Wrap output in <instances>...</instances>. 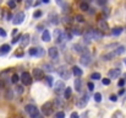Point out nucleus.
I'll return each mask as SVG.
<instances>
[{
    "label": "nucleus",
    "mask_w": 126,
    "mask_h": 118,
    "mask_svg": "<svg viewBox=\"0 0 126 118\" xmlns=\"http://www.w3.org/2000/svg\"><path fill=\"white\" fill-rule=\"evenodd\" d=\"M54 106H53V102H45L44 105L42 106V112L44 116H50L51 113H53V108Z\"/></svg>",
    "instance_id": "obj_1"
},
{
    "label": "nucleus",
    "mask_w": 126,
    "mask_h": 118,
    "mask_svg": "<svg viewBox=\"0 0 126 118\" xmlns=\"http://www.w3.org/2000/svg\"><path fill=\"white\" fill-rule=\"evenodd\" d=\"M21 80H22V84H23L25 86H28V85L32 84V76H31V74L27 73V71H23V73L21 74Z\"/></svg>",
    "instance_id": "obj_2"
},
{
    "label": "nucleus",
    "mask_w": 126,
    "mask_h": 118,
    "mask_svg": "<svg viewBox=\"0 0 126 118\" xmlns=\"http://www.w3.org/2000/svg\"><path fill=\"white\" fill-rule=\"evenodd\" d=\"M58 74L63 79H65V80H66V79H70V75H71L70 71H69V69H67L66 67H60V68L58 69Z\"/></svg>",
    "instance_id": "obj_3"
},
{
    "label": "nucleus",
    "mask_w": 126,
    "mask_h": 118,
    "mask_svg": "<svg viewBox=\"0 0 126 118\" xmlns=\"http://www.w3.org/2000/svg\"><path fill=\"white\" fill-rule=\"evenodd\" d=\"M25 110H26V112H27L31 117H33V116H36V115L39 113L38 108H37L36 106H33V105H27V106L25 107Z\"/></svg>",
    "instance_id": "obj_4"
},
{
    "label": "nucleus",
    "mask_w": 126,
    "mask_h": 118,
    "mask_svg": "<svg viewBox=\"0 0 126 118\" xmlns=\"http://www.w3.org/2000/svg\"><path fill=\"white\" fill-rule=\"evenodd\" d=\"M87 33L89 35L91 39H95V41H98V39H100L103 37V33L99 32V31H97V30H91V31H88Z\"/></svg>",
    "instance_id": "obj_5"
},
{
    "label": "nucleus",
    "mask_w": 126,
    "mask_h": 118,
    "mask_svg": "<svg viewBox=\"0 0 126 118\" xmlns=\"http://www.w3.org/2000/svg\"><path fill=\"white\" fill-rule=\"evenodd\" d=\"M91 62H92V57L88 54V53H84L83 55L80 58V63L84 65V67H87V65H89L91 64Z\"/></svg>",
    "instance_id": "obj_6"
},
{
    "label": "nucleus",
    "mask_w": 126,
    "mask_h": 118,
    "mask_svg": "<svg viewBox=\"0 0 126 118\" xmlns=\"http://www.w3.org/2000/svg\"><path fill=\"white\" fill-rule=\"evenodd\" d=\"M23 20H25V14L23 12H18V14H16L14 16L12 22H14V25H21L23 22Z\"/></svg>",
    "instance_id": "obj_7"
},
{
    "label": "nucleus",
    "mask_w": 126,
    "mask_h": 118,
    "mask_svg": "<svg viewBox=\"0 0 126 118\" xmlns=\"http://www.w3.org/2000/svg\"><path fill=\"white\" fill-rule=\"evenodd\" d=\"M54 90H55V92L56 94H61L64 90H65V82L64 81H56L55 82V86H54Z\"/></svg>",
    "instance_id": "obj_8"
},
{
    "label": "nucleus",
    "mask_w": 126,
    "mask_h": 118,
    "mask_svg": "<svg viewBox=\"0 0 126 118\" xmlns=\"http://www.w3.org/2000/svg\"><path fill=\"white\" fill-rule=\"evenodd\" d=\"M30 38H31V36H30L28 33H26V35H22V36H21L20 44H21V47H22V48H25L26 46H28V44H30Z\"/></svg>",
    "instance_id": "obj_9"
},
{
    "label": "nucleus",
    "mask_w": 126,
    "mask_h": 118,
    "mask_svg": "<svg viewBox=\"0 0 126 118\" xmlns=\"http://www.w3.org/2000/svg\"><path fill=\"white\" fill-rule=\"evenodd\" d=\"M120 75H121V70L119 68H115V69L109 70V78L110 79H118Z\"/></svg>",
    "instance_id": "obj_10"
},
{
    "label": "nucleus",
    "mask_w": 126,
    "mask_h": 118,
    "mask_svg": "<svg viewBox=\"0 0 126 118\" xmlns=\"http://www.w3.org/2000/svg\"><path fill=\"white\" fill-rule=\"evenodd\" d=\"M28 53H30V55H33V57H34V55H36V57H41V55L43 54V49L42 48H39V47H38V48L33 47V48L30 49Z\"/></svg>",
    "instance_id": "obj_11"
},
{
    "label": "nucleus",
    "mask_w": 126,
    "mask_h": 118,
    "mask_svg": "<svg viewBox=\"0 0 126 118\" xmlns=\"http://www.w3.org/2000/svg\"><path fill=\"white\" fill-rule=\"evenodd\" d=\"M43 75H44V73H43L42 69H39V68L33 69V78L36 79V80H41V79H43Z\"/></svg>",
    "instance_id": "obj_12"
},
{
    "label": "nucleus",
    "mask_w": 126,
    "mask_h": 118,
    "mask_svg": "<svg viewBox=\"0 0 126 118\" xmlns=\"http://www.w3.org/2000/svg\"><path fill=\"white\" fill-rule=\"evenodd\" d=\"M98 27H99V30H102V31H107V30H109L108 22H107L105 20H99V21H98Z\"/></svg>",
    "instance_id": "obj_13"
},
{
    "label": "nucleus",
    "mask_w": 126,
    "mask_h": 118,
    "mask_svg": "<svg viewBox=\"0 0 126 118\" xmlns=\"http://www.w3.org/2000/svg\"><path fill=\"white\" fill-rule=\"evenodd\" d=\"M49 20H50V22H51L53 25H58V24H59V16H58L56 14H54V12H51V14L49 15Z\"/></svg>",
    "instance_id": "obj_14"
},
{
    "label": "nucleus",
    "mask_w": 126,
    "mask_h": 118,
    "mask_svg": "<svg viewBox=\"0 0 126 118\" xmlns=\"http://www.w3.org/2000/svg\"><path fill=\"white\" fill-rule=\"evenodd\" d=\"M10 52V46L9 44H2L0 47V55H5Z\"/></svg>",
    "instance_id": "obj_15"
},
{
    "label": "nucleus",
    "mask_w": 126,
    "mask_h": 118,
    "mask_svg": "<svg viewBox=\"0 0 126 118\" xmlns=\"http://www.w3.org/2000/svg\"><path fill=\"white\" fill-rule=\"evenodd\" d=\"M48 53H49V55L51 57V58H58V49L55 48V47H50L49 48V50H48Z\"/></svg>",
    "instance_id": "obj_16"
},
{
    "label": "nucleus",
    "mask_w": 126,
    "mask_h": 118,
    "mask_svg": "<svg viewBox=\"0 0 126 118\" xmlns=\"http://www.w3.org/2000/svg\"><path fill=\"white\" fill-rule=\"evenodd\" d=\"M125 52H126V47L125 46H120L118 49L114 50V54H115V55H121V54H124Z\"/></svg>",
    "instance_id": "obj_17"
},
{
    "label": "nucleus",
    "mask_w": 126,
    "mask_h": 118,
    "mask_svg": "<svg viewBox=\"0 0 126 118\" xmlns=\"http://www.w3.org/2000/svg\"><path fill=\"white\" fill-rule=\"evenodd\" d=\"M72 74H74L75 76H81V75L83 74V71H82L81 68H79V67H74V68H72Z\"/></svg>",
    "instance_id": "obj_18"
},
{
    "label": "nucleus",
    "mask_w": 126,
    "mask_h": 118,
    "mask_svg": "<svg viewBox=\"0 0 126 118\" xmlns=\"http://www.w3.org/2000/svg\"><path fill=\"white\" fill-rule=\"evenodd\" d=\"M81 85H82V81H81V79H75L74 86H75V90H76L77 92H80V91H81Z\"/></svg>",
    "instance_id": "obj_19"
},
{
    "label": "nucleus",
    "mask_w": 126,
    "mask_h": 118,
    "mask_svg": "<svg viewBox=\"0 0 126 118\" xmlns=\"http://www.w3.org/2000/svg\"><path fill=\"white\" fill-rule=\"evenodd\" d=\"M79 6H80V10H82V11H88L89 10V4L87 1H81Z\"/></svg>",
    "instance_id": "obj_20"
},
{
    "label": "nucleus",
    "mask_w": 126,
    "mask_h": 118,
    "mask_svg": "<svg viewBox=\"0 0 126 118\" xmlns=\"http://www.w3.org/2000/svg\"><path fill=\"white\" fill-rule=\"evenodd\" d=\"M42 39L44 41V42H50V41H51V39H50V33H49V31H48V30L43 31Z\"/></svg>",
    "instance_id": "obj_21"
},
{
    "label": "nucleus",
    "mask_w": 126,
    "mask_h": 118,
    "mask_svg": "<svg viewBox=\"0 0 126 118\" xmlns=\"http://www.w3.org/2000/svg\"><path fill=\"white\" fill-rule=\"evenodd\" d=\"M123 30H124L123 27H114L113 31H111V35H113V36H119V35H121Z\"/></svg>",
    "instance_id": "obj_22"
},
{
    "label": "nucleus",
    "mask_w": 126,
    "mask_h": 118,
    "mask_svg": "<svg viewBox=\"0 0 126 118\" xmlns=\"http://www.w3.org/2000/svg\"><path fill=\"white\" fill-rule=\"evenodd\" d=\"M71 94H72V90H71V87H65V90H64V97H65L66 100H67V98H70Z\"/></svg>",
    "instance_id": "obj_23"
},
{
    "label": "nucleus",
    "mask_w": 126,
    "mask_h": 118,
    "mask_svg": "<svg viewBox=\"0 0 126 118\" xmlns=\"http://www.w3.org/2000/svg\"><path fill=\"white\" fill-rule=\"evenodd\" d=\"M58 4L63 6V11H64V12H65V11H69V10H70V5H69L67 2H63V1H58Z\"/></svg>",
    "instance_id": "obj_24"
},
{
    "label": "nucleus",
    "mask_w": 126,
    "mask_h": 118,
    "mask_svg": "<svg viewBox=\"0 0 126 118\" xmlns=\"http://www.w3.org/2000/svg\"><path fill=\"white\" fill-rule=\"evenodd\" d=\"M87 102H88V95H83V97H82L81 102L79 103V106H80V107H83V106H86Z\"/></svg>",
    "instance_id": "obj_25"
},
{
    "label": "nucleus",
    "mask_w": 126,
    "mask_h": 118,
    "mask_svg": "<svg viewBox=\"0 0 126 118\" xmlns=\"http://www.w3.org/2000/svg\"><path fill=\"white\" fill-rule=\"evenodd\" d=\"M114 57H115V54H114V52H111V53H109V54L103 55V60H110V59H113Z\"/></svg>",
    "instance_id": "obj_26"
},
{
    "label": "nucleus",
    "mask_w": 126,
    "mask_h": 118,
    "mask_svg": "<svg viewBox=\"0 0 126 118\" xmlns=\"http://www.w3.org/2000/svg\"><path fill=\"white\" fill-rule=\"evenodd\" d=\"M72 33L76 35V36H81L82 35V31H81L80 27H75V28H72Z\"/></svg>",
    "instance_id": "obj_27"
},
{
    "label": "nucleus",
    "mask_w": 126,
    "mask_h": 118,
    "mask_svg": "<svg viewBox=\"0 0 126 118\" xmlns=\"http://www.w3.org/2000/svg\"><path fill=\"white\" fill-rule=\"evenodd\" d=\"M72 48H74V50H75V52H77V53H81V52H82V49H83L81 44H74V47H72Z\"/></svg>",
    "instance_id": "obj_28"
},
{
    "label": "nucleus",
    "mask_w": 126,
    "mask_h": 118,
    "mask_svg": "<svg viewBox=\"0 0 126 118\" xmlns=\"http://www.w3.org/2000/svg\"><path fill=\"white\" fill-rule=\"evenodd\" d=\"M45 81H47V84H48V86H49V87H51V86H53V78H51L50 75L45 76Z\"/></svg>",
    "instance_id": "obj_29"
},
{
    "label": "nucleus",
    "mask_w": 126,
    "mask_h": 118,
    "mask_svg": "<svg viewBox=\"0 0 126 118\" xmlns=\"http://www.w3.org/2000/svg\"><path fill=\"white\" fill-rule=\"evenodd\" d=\"M113 118H124V113L120 112V111H116V112L113 115Z\"/></svg>",
    "instance_id": "obj_30"
},
{
    "label": "nucleus",
    "mask_w": 126,
    "mask_h": 118,
    "mask_svg": "<svg viewBox=\"0 0 126 118\" xmlns=\"http://www.w3.org/2000/svg\"><path fill=\"white\" fill-rule=\"evenodd\" d=\"M18 80H20V76H18L17 74H14L12 78H11V82H12V84H17Z\"/></svg>",
    "instance_id": "obj_31"
},
{
    "label": "nucleus",
    "mask_w": 126,
    "mask_h": 118,
    "mask_svg": "<svg viewBox=\"0 0 126 118\" xmlns=\"http://www.w3.org/2000/svg\"><path fill=\"white\" fill-rule=\"evenodd\" d=\"M100 78H102V76H100L99 73H93V74L91 75V79H92V80H99Z\"/></svg>",
    "instance_id": "obj_32"
},
{
    "label": "nucleus",
    "mask_w": 126,
    "mask_h": 118,
    "mask_svg": "<svg viewBox=\"0 0 126 118\" xmlns=\"http://www.w3.org/2000/svg\"><path fill=\"white\" fill-rule=\"evenodd\" d=\"M94 101H95V102H100V101H102V95H100L99 92L94 94Z\"/></svg>",
    "instance_id": "obj_33"
},
{
    "label": "nucleus",
    "mask_w": 126,
    "mask_h": 118,
    "mask_svg": "<svg viewBox=\"0 0 126 118\" xmlns=\"http://www.w3.org/2000/svg\"><path fill=\"white\" fill-rule=\"evenodd\" d=\"M75 20H76L77 22H83L84 17L82 16V15H76V16H75Z\"/></svg>",
    "instance_id": "obj_34"
},
{
    "label": "nucleus",
    "mask_w": 126,
    "mask_h": 118,
    "mask_svg": "<svg viewBox=\"0 0 126 118\" xmlns=\"http://www.w3.org/2000/svg\"><path fill=\"white\" fill-rule=\"evenodd\" d=\"M55 118H65V112H63V111L56 112L55 113Z\"/></svg>",
    "instance_id": "obj_35"
},
{
    "label": "nucleus",
    "mask_w": 126,
    "mask_h": 118,
    "mask_svg": "<svg viewBox=\"0 0 126 118\" xmlns=\"http://www.w3.org/2000/svg\"><path fill=\"white\" fill-rule=\"evenodd\" d=\"M44 69L47 70V71H53L54 69H53V65H50V64H45L44 65Z\"/></svg>",
    "instance_id": "obj_36"
},
{
    "label": "nucleus",
    "mask_w": 126,
    "mask_h": 118,
    "mask_svg": "<svg viewBox=\"0 0 126 118\" xmlns=\"http://www.w3.org/2000/svg\"><path fill=\"white\" fill-rule=\"evenodd\" d=\"M23 91H25V90H23V86H16V92H17V94L21 95V94H23Z\"/></svg>",
    "instance_id": "obj_37"
},
{
    "label": "nucleus",
    "mask_w": 126,
    "mask_h": 118,
    "mask_svg": "<svg viewBox=\"0 0 126 118\" xmlns=\"http://www.w3.org/2000/svg\"><path fill=\"white\" fill-rule=\"evenodd\" d=\"M41 16H42V11H39V10L33 14V17H34V19H38V17H41Z\"/></svg>",
    "instance_id": "obj_38"
},
{
    "label": "nucleus",
    "mask_w": 126,
    "mask_h": 118,
    "mask_svg": "<svg viewBox=\"0 0 126 118\" xmlns=\"http://www.w3.org/2000/svg\"><path fill=\"white\" fill-rule=\"evenodd\" d=\"M102 82H103V85L108 86V85H110V79H102Z\"/></svg>",
    "instance_id": "obj_39"
},
{
    "label": "nucleus",
    "mask_w": 126,
    "mask_h": 118,
    "mask_svg": "<svg viewBox=\"0 0 126 118\" xmlns=\"http://www.w3.org/2000/svg\"><path fill=\"white\" fill-rule=\"evenodd\" d=\"M7 6L11 7V9H14V7L16 6V1H9V2H7Z\"/></svg>",
    "instance_id": "obj_40"
},
{
    "label": "nucleus",
    "mask_w": 126,
    "mask_h": 118,
    "mask_svg": "<svg viewBox=\"0 0 126 118\" xmlns=\"http://www.w3.org/2000/svg\"><path fill=\"white\" fill-rule=\"evenodd\" d=\"M125 84H126V81L124 80V79H120L119 80V82H118V85L120 86V87H123V86H125Z\"/></svg>",
    "instance_id": "obj_41"
},
{
    "label": "nucleus",
    "mask_w": 126,
    "mask_h": 118,
    "mask_svg": "<svg viewBox=\"0 0 126 118\" xmlns=\"http://www.w3.org/2000/svg\"><path fill=\"white\" fill-rule=\"evenodd\" d=\"M5 97H6L7 100H11V98H12V92H11V91H7V94L5 95Z\"/></svg>",
    "instance_id": "obj_42"
},
{
    "label": "nucleus",
    "mask_w": 126,
    "mask_h": 118,
    "mask_svg": "<svg viewBox=\"0 0 126 118\" xmlns=\"http://www.w3.org/2000/svg\"><path fill=\"white\" fill-rule=\"evenodd\" d=\"M110 101L116 102V101H118V96H116V95H110Z\"/></svg>",
    "instance_id": "obj_43"
},
{
    "label": "nucleus",
    "mask_w": 126,
    "mask_h": 118,
    "mask_svg": "<svg viewBox=\"0 0 126 118\" xmlns=\"http://www.w3.org/2000/svg\"><path fill=\"white\" fill-rule=\"evenodd\" d=\"M0 36L1 37H6V31L4 28H1V27H0Z\"/></svg>",
    "instance_id": "obj_44"
},
{
    "label": "nucleus",
    "mask_w": 126,
    "mask_h": 118,
    "mask_svg": "<svg viewBox=\"0 0 126 118\" xmlns=\"http://www.w3.org/2000/svg\"><path fill=\"white\" fill-rule=\"evenodd\" d=\"M21 36H22V35H20V36H17L16 38L12 39V43H14V44H16L17 42H20V39H21Z\"/></svg>",
    "instance_id": "obj_45"
},
{
    "label": "nucleus",
    "mask_w": 126,
    "mask_h": 118,
    "mask_svg": "<svg viewBox=\"0 0 126 118\" xmlns=\"http://www.w3.org/2000/svg\"><path fill=\"white\" fill-rule=\"evenodd\" d=\"M87 86H88V89H89L91 91H92V90H94V84H93V82H88V84H87Z\"/></svg>",
    "instance_id": "obj_46"
},
{
    "label": "nucleus",
    "mask_w": 126,
    "mask_h": 118,
    "mask_svg": "<svg viewBox=\"0 0 126 118\" xmlns=\"http://www.w3.org/2000/svg\"><path fill=\"white\" fill-rule=\"evenodd\" d=\"M71 118H80V116H79L77 112H72L71 113Z\"/></svg>",
    "instance_id": "obj_47"
},
{
    "label": "nucleus",
    "mask_w": 126,
    "mask_h": 118,
    "mask_svg": "<svg viewBox=\"0 0 126 118\" xmlns=\"http://www.w3.org/2000/svg\"><path fill=\"white\" fill-rule=\"evenodd\" d=\"M97 2H98L99 5H105V4H107V1H105V0H98Z\"/></svg>",
    "instance_id": "obj_48"
},
{
    "label": "nucleus",
    "mask_w": 126,
    "mask_h": 118,
    "mask_svg": "<svg viewBox=\"0 0 126 118\" xmlns=\"http://www.w3.org/2000/svg\"><path fill=\"white\" fill-rule=\"evenodd\" d=\"M103 14H105V16H108L109 15V9H104L103 10Z\"/></svg>",
    "instance_id": "obj_49"
},
{
    "label": "nucleus",
    "mask_w": 126,
    "mask_h": 118,
    "mask_svg": "<svg viewBox=\"0 0 126 118\" xmlns=\"http://www.w3.org/2000/svg\"><path fill=\"white\" fill-rule=\"evenodd\" d=\"M31 5H32V2H31V1H26V7H30Z\"/></svg>",
    "instance_id": "obj_50"
},
{
    "label": "nucleus",
    "mask_w": 126,
    "mask_h": 118,
    "mask_svg": "<svg viewBox=\"0 0 126 118\" xmlns=\"http://www.w3.org/2000/svg\"><path fill=\"white\" fill-rule=\"evenodd\" d=\"M125 94V89H121L120 91H119V95H124Z\"/></svg>",
    "instance_id": "obj_51"
},
{
    "label": "nucleus",
    "mask_w": 126,
    "mask_h": 118,
    "mask_svg": "<svg viewBox=\"0 0 126 118\" xmlns=\"http://www.w3.org/2000/svg\"><path fill=\"white\" fill-rule=\"evenodd\" d=\"M4 86H5V85H4V81L0 80V89H4Z\"/></svg>",
    "instance_id": "obj_52"
},
{
    "label": "nucleus",
    "mask_w": 126,
    "mask_h": 118,
    "mask_svg": "<svg viewBox=\"0 0 126 118\" xmlns=\"http://www.w3.org/2000/svg\"><path fill=\"white\" fill-rule=\"evenodd\" d=\"M32 118H43V116L42 115H39V113H38V115H36V116H33V117Z\"/></svg>",
    "instance_id": "obj_53"
},
{
    "label": "nucleus",
    "mask_w": 126,
    "mask_h": 118,
    "mask_svg": "<svg viewBox=\"0 0 126 118\" xmlns=\"http://www.w3.org/2000/svg\"><path fill=\"white\" fill-rule=\"evenodd\" d=\"M124 78H125V79H124V80H125V81H126V74H124Z\"/></svg>",
    "instance_id": "obj_54"
},
{
    "label": "nucleus",
    "mask_w": 126,
    "mask_h": 118,
    "mask_svg": "<svg viewBox=\"0 0 126 118\" xmlns=\"http://www.w3.org/2000/svg\"><path fill=\"white\" fill-rule=\"evenodd\" d=\"M125 64H126V59H125Z\"/></svg>",
    "instance_id": "obj_55"
}]
</instances>
